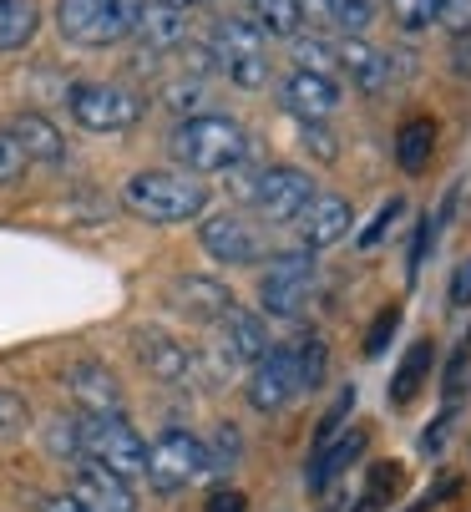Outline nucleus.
Listing matches in <instances>:
<instances>
[{"label":"nucleus","mask_w":471,"mask_h":512,"mask_svg":"<svg viewBox=\"0 0 471 512\" xmlns=\"http://www.w3.org/2000/svg\"><path fill=\"white\" fill-rule=\"evenodd\" d=\"M122 203L147 224H188V218L208 208V188L183 173H132L122 188Z\"/></svg>","instance_id":"1"},{"label":"nucleus","mask_w":471,"mask_h":512,"mask_svg":"<svg viewBox=\"0 0 471 512\" xmlns=\"http://www.w3.org/2000/svg\"><path fill=\"white\" fill-rule=\"evenodd\" d=\"M249 153V137L233 117H188L173 132V158L193 173H228Z\"/></svg>","instance_id":"2"},{"label":"nucleus","mask_w":471,"mask_h":512,"mask_svg":"<svg viewBox=\"0 0 471 512\" xmlns=\"http://www.w3.org/2000/svg\"><path fill=\"white\" fill-rule=\"evenodd\" d=\"M142 0H61L56 26L71 46H112L137 31Z\"/></svg>","instance_id":"3"},{"label":"nucleus","mask_w":471,"mask_h":512,"mask_svg":"<svg viewBox=\"0 0 471 512\" xmlns=\"http://www.w3.org/2000/svg\"><path fill=\"white\" fill-rule=\"evenodd\" d=\"M76 447H82V462H97L117 477H142L147 462V442L117 416H76Z\"/></svg>","instance_id":"4"},{"label":"nucleus","mask_w":471,"mask_h":512,"mask_svg":"<svg viewBox=\"0 0 471 512\" xmlns=\"http://www.w3.org/2000/svg\"><path fill=\"white\" fill-rule=\"evenodd\" d=\"M203 472H208V452H203V442H198L193 431H178V426L157 436V442L147 447V462H142L147 487H152V492H163V497L193 487Z\"/></svg>","instance_id":"5"},{"label":"nucleus","mask_w":471,"mask_h":512,"mask_svg":"<svg viewBox=\"0 0 471 512\" xmlns=\"http://www.w3.org/2000/svg\"><path fill=\"white\" fill-rule=\"evenodd\" d=\"M213 56L239 87H264L269 82V56H264V31L254 21H223L213 31Z\"/></svg>","instance_id":"6"},{"label":"nucleus","mask_w":471,"mask_h":512,"mask_svg":"<svg viewBox=\"0 0 471 512\" xmlns=\"http://www.w3.org/2000/svg\"><path fill=\"white\" fill-rule=\"evenodd\" d=\"M309 289H314V249H299V254H279L269 264V274L259 279V300L269 315L294 320L309 300Z\"/></svg>","instance_id":"7"},{"label":"nucleus","mask_w":471,"mask_h":512,"mask_svg":"<svg viewBox=\"0 0 471 512\" xmlns=\"http://www.w3.org/2000/svg\"><path fill=\"white\" fill-rule=\"evenodd\" d=\"M71 117L87 132H122L142 117V97L127 87H112V82H87L71 92Z\"/></svg>","instance_id":"8"},{"label":"nucleus","mask_w":471,"mask_h":512,"mask_svg":"<svg viewBox=\"0 0 471 512\" xmlns=\"http://www.w3.org/2000/svg\"><path fill=\"white\" fill-rule=\"evenodd\" d=\"M244 193L254 198V208L269 218V224H294L314 198V178L299 173V168H264Z\"/></svg>","instance_id":"9"},{"label":"nucleus","mask_w":471,"mask_h":512,"mask_svg":"<svg viewBox=\"0 0 471 512\" xmlns=\"http://www.w3.org/2000/svg\"><path fill=\"white\" fill-rule=\"evenodd\" d=\"M299 391H304V371H299V350H294V345L269 350V355L254 365V376H249V406L264 411V416L284 411Z\"/></svg>","instance_id":"10"},{"label":"nucleus","mask_w":471,"mask_h":512,"mask_svg":"<svg viewBox=\"0 0 471 512\" xmlns=\"http://www.w3.org/2000/svg\"><path fill=\"white\" fill-rule=\"evenodd\" d=\"M71 502L82 512H137L132 482L97 467V462H76L71 467Z\"/></svg>","instance_id":"11"},{"label":"nucleus","mask_w":471,"mask_h":512,"mask_svg":"<svg viewBox=\"0 0 471 512\" xmlns=\"http://www.w3.org/2000/svg\"><path fill=\"white\" fill-rule=\"evenodd\" d=\"M137 360L147 365V376L163 381V386H193V381H198L193 350L178 345V340L163 335V330H137Z\"/></svg>","instance_id":"12"},{"label":"nucleus","mask_w":471,"mask_h":512,"mask_svg":"<svg viewBox=\"0 0 471 512\" xmlns=\"http://www.w3.org/2000/svg\"><path fill=\"white\" fill-rule=\"evenodd\" d=\"M66 391H71L76 406H82V416H117L122 411V386L97 360H76L66 371Z\"/></svg>","instance_id":"13"},{"label":"nucleus","mask_w":471,"mask_h":512,"mask_svg":"<svg viewBox=\"0 0 471 512\" xmlns=\"http://www.w3.org/2000/svg\"><path fill=\"white\" fill-rule=\"evenodd\" d=\"M213 325H218V335H223L218 345H223V355H228V360L259 365V360L274 350V345H269V330H264V320H259L254 310H244V305H228V310H223Z\"/></svg>","instance_id":"14"},{"label":"nucleus","mask_w":471,"mask_h":512,"mask_svg":"<svg viewBox=\"0 0 471 512\" xmlns=\"http://www.w3.org/2000/svg\"><path fill=\"white\" fill-rule=\"evenodd\" d=\"M203 249L223 264H254L259 259V234L233 213H218V218H203Z\"/></svg>","instance_id":"15"},{"label":"nucleus","mask_w":471,"mask_h":512,"mask_svg":"<svg viewBox=\"0 0 471 512\" xmlns=\"http://www.w3.org/2000/svg\"><path fill=\"white\" fill-rule=\"evenodd\" d=\"M350 218H355L350 203L335 198V193H325V198H309V208L294 218V224H299L304 249H325V244H335V239L350 234Z\"/></svg>","instance_id":"16"},{"label":"nucleus","mask_w":471,"mask_h":512,"mask_svg":"<svg viewBox=\"0 0 471 512\" xmlns=\"http://www.w3.org/2000/svg\"><path fill=\"white\" fill-rule=\"evenodd\" d=\"M284 107L299 117V122H325L335 107H340V87L320 71H294L284 82Z\"/></svg>","instance_id":"17"},{"label":"nucleus","mask_w":471,"mask_h":512,"mask_svg":"<svg viewBox=\"0 0 471 512\" xmlns=\"http://www.w3.org/2000/svg\"><path fill=\"white\" fill-rule=\"evenodd\" d=\"M16 142H21V153H26V163H61V153H66V142H61V132L41 117V112H21L11 127H6Z\"/></svg>","instance_id":"18"},{"label":"nucleus","mask_w":471,"mask_h":512,"mask_svg":"<svg viewBox=\"0 0 471 512\" xmlns=\"http://www.w3.org/2000/svg\"><path fill=\"white\" fill-rule=\"evenodd\" d=\"M335 51H340V61L350 66V77H355V87L365 92V97H380L385 87H390V56H380V51H370L365 41H335Z\"/></svg>","instance_id":"19"},{"label":"nucleus","mask_w":471,"mask_h":512,"mask_svg":"<svg viewBox=\"0 0 471 512\" xmlns=\"http://www.w3.org/2000/svg\"><path fill=\"white\" fill-rule=\"evenodd\" d=\"M173 305H178L183 315H193V320H218V315L233 305V295H228L218 279H198V274H188V279L173 284Z\"/></svg>","instance_id":"20"},{"label":"nucleus","mask_w":471,"mask_h":512,"mask_svg":"<svg viewBox=\"0 0 471 512\" xmlns=\"http://www.w3.org/2000/svg\"><path fill=\"white\" fill-rule=\"evenodd\" d=\"M365 452V431H350V436H340V442H330V447H320L314 452V467H309V487L314 492H325L355 457Z\"/></svg>","instance_id":"21"},{"label":"nucleus","mask_w":471,"mask_h":512,"mask_svg":"<svg viewBox=\"0 0 471 512\" xmlns=\"http://www.w3.org/2000/svg\"><path fill=\"white\" fill-rule=\"evenodd\" d=\"M137 36H142L147 46H157V51H168V46H178V41L188 36V16L173 11V6H142Z\"/></svg>","instance_id":"22"},{"label":"nucleus","mask_w":471,"mask_h":512,"mask_svg":"<svg viewBox=\"0 0 471 512\" xmlns=\"http://www.w3.org/2000/svg\"><path fill=\"white\" fill-rule=\"evenodd\" d=\"M431 360H436V345H431V340H416V345H411V355L401 360V371H396L390 401H396V406H411V401H416V391L431 381Z\"/></svg>","instance_id":"23"},{"label":"nucleus","mask_w":471,"mask_h":512,"mask_svg":"<svg viewBox=\"0 0 471 512\" xmlns=\"http://www.w3.org/2000/svg\"><path fill=\"white\" fill-rule=\"evenodd\" d=\"M431 153H436V122L431 117H411L401 127V137H396V163L406 173H421L431 163Z\"/></svg>","instance_id":"24"},{"label":"nucleus","mask_w":471,"mask_h":512,"mask_svg":"<svg viewBox=\"0 0 471 512\" xmlns=\"http://www.w3.org/2000/svg\"><path fill=\"white\" fill-rule=\"evenodd\" d=\"M41 26L36 0H0V51H21Z\"/></svg>","instance_id":"25"},{"label":"nucleus","mask_w":471,"mask_h":512,"mask_svg":"<svg viewBox=\"0 0 471 512\" xmlns=\"http://www.w3.org/2000/svg\"><path fill=\"white\" fill-rule=\"evenodd\" d=\"M299 16L330 21L340 31H365L370 26V0H299Z\"/></svg>","instance_id":"26"},{"label":"nucleus","mask_w":471,"mask_h":512,"mask_svg":"<svg viewBox=\"0 0 471 512\" xmlns=\"http://www.w3.org/2000/svg\"><path fill=\"white\" fill-rule=\"evenodd\" d=\"M254 26L259 31H269V36H294L299 31V0H254Z\"/></svg>","instance_id":"27"},{"label":"nucleus","mask_w":471,"mask_h":512,"mask_svg":"<svg viewBox=\"0 0 471 512\" xmlns=\"http://www.w3.org/2000/svg\"><path fill=\"white\" fill-rule=\"evenodd\" d=\"M26 426H31V406H26V396H16V391H0V447L21 442Z\"/></svg>","instance_id":"28"},{"label":"nucleus","mask_w":471,"mask_h":512,"mask_svg":"<svg viewBox=\"0 0 471 512\" xmlns=\"http://www.w3.org/2000/svg\"><path fill=\"white\" fill-rule=\"evenodd\" d=\"M294 56H299V71H320V77H330L335 61H340L335 41H325V36H309V41H299V46H294Z\"/></svg>","instance_id":"29"},{"label":"nucleus","mask_w":471,"mask_h":512,"mask_svg":"<svg viewBox=\"0 0 471 512\" xmlns=\"http://www.w3.org/2000/svg\"><path fill=\"white\" fill-rule=\"evenodd\" d=\"M350 411H355V386H350V391H340V401H335V406L325 411L320 431H314V452H320V447H330V442H335V431L345 426V416H350Z\"/></svg>","instance_id":"30"},{"label":"nucleus","mask_w":471,"mask_h":512,"mask_svg":"<svg viewBox=\"0 0 471 512\" xmlns=\"http://www.w3.org/2000/svg\"><path fill=\"white\" fill-rule=\"evenodd\" d=\"M390 16H396L406 31H421L436 21V0H390Z\"/></svg>","instance_id":"31"},{"label":"nucleus","mask_w":471,"mask_h":512,"mask_svg":"<svg viewBox=\"0 0 471 512\" xmlns=\"http://www.w3.org/2000/svg\"><path fill=\"white\" fill-rule=\"evenodd\" d=\"M21 173H26V153H21V142H16L11 132H0V188L16 183Z\"/></svg>","instance_id":"32"},{"label":"nucleus","mask_w":471,"mask_h":512,"mask_svg":"<svg viewBox=\"0 0 471 512\" xmlns=\"http://www.w3.org/2000/svg\"><path fill=\"white\" fill-rule=\"evenodd\" d=\"M436 21H441L451 36L471 31V0H436Z\"/></svg>","instance_id":"33"},{"label":"nucleus","mask_w":471,"mask_h":512,"mask_svg":"<svg viewBox=\"0 0 471 512\" xmlns=\"http://www.w3.org/2000/svg\"><path fill=\"white\" fill-rule=\"evenodd\" d=\"M396 325H401V305L380 310V320H375V325H370V335H365V355H380V350H385V340L396 335Z\"/></svg>","instance_id":"34"},{"label":"nucleus","mask_w":471,"mask_h":512,"mask_svg":"<svg viewBox=\"0 0 471 512\" xmlns=\"http://www.w3.org/2000/svg\"><path fill=\"white\" fill-rule=\"evenodd\" d=\"M244 507H249V497L233 492V487H218V492L208 497V512H244Z\"/></svg>","instance_id":"35"},{"label":"nucleus","mask_w":471,"mask_h":512,"mask_svg":"<svg viewBox=\"0 0 471 512\" xmlns=\"http://www.w3.org/2000/svg\"><path fill=\"white\" fill-rule=\"evenodd\" d=\"M304 148H314L320 158H335V142H330V132L320 122H304Z\"/></svg>","instance_id":"36"},{"label":"nucleus","mask_w":471,"mask_h":512,"mask_svg":"<svg viewBox=\"0 0 471 512\" xmlns=\"http://www.w3.org/2000/svg\"><path fill=\"white\" fill-rule=\"evenodd\" d=\"M451 305H471V259L451 274Z\"/></svg>","instance_id":"37"},{"label":"nucleus","mask_w":471,"mask_h":512,"mask_svg":"<svg viewBox=\"0 0 471 512\" xmlns=\"http://www.w3.org/2000/svg\"><path fill=\"white\" fill-rule=\"evenodd\" d=\"M451 66H456V77H471V31L456 36V46H451Z\"/></svg>","instance_id":"38"},{"label":"nucleus","mask_w":471,"mask_h":512,"mask_svg":"<svg viewBox=\"0 0 471 512\" xmlns=\"http://www.w3.org/2000/svg\"><path fill=\"white\" fill-rule=\"evenodd\" d=\"M401 208H406V203H401V198H390V203H385V208H380V218H375V224H370V229H365V239H360V244H375V239H380V234H385V224H390V218H396V213H401Z\"/></svg>","instance_id":"39"},{"label":"nucleus","mask_w":471,"mask_h":512,"mask_svg":"<svg viewBox=\"0 0 471 512\" xmlns=\"http://www.w3.org/2000/svg\"><path fill=\"white\" fill-rule=\"evenodd\" d=\"M461 386H466V350H461V355H456V360H451V371H446V391H451V396H456V391H461Z\"/></svg>","instance_id":"40"},{"label":"nucleus","mask_w":471,"mask_h":512,"mask_svg":"<svg viewBox=\"0 0 471 512\" xmlns=\"http://www.w3.org/2000/svg\"><path fill=\"white\" fill-rule=\"evenodd\" d=\"M41 512H82V507H76L71 497H46V502H41Z\"/></svg>","instance_id":"41"},{"label":"nucleus","mask_w":471,"mask_h":512,"mask_svg":"<svg viewBox=\"0 0 471 512\" xmlns=\"http://www.w3.org/2000/svg\"><path fill=\"white\" fill-rule=\"evenodd\" d=\"M157 6H173V11H188V6H203V0H157Z\"/></svg>","instance_id":"42"}]
</instances>
